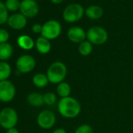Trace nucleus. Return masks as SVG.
<instances>
[{
	"mask_svg": "<svg viewBox=\"0 0 133 133\" xmlns=\"http://www.w3.org/2000/svg\"><path fill=\"white\" fill-rule=\"evenodd\" d=\"M57 110L62 117L71 119L80 114L82 107L78 99L70 96L65 98H61L58 101Z\"/></svg>",
	"mask_w": 133,
	"mask_h": 133,
	"instance_id": "f257e3e1",
	"label": "nucleus"
},
{
	"mask_svg": "<svg viewBox=\"0 0 133 133\" xmlns=\"http://www.w3.org/2000/svg\"><path fill=\"white\" fill-rule=\"evenodd\" d=\"M68 74V68L64 63L61 61H55L52 63L47 69L46 75L49 83L58 85L64 82Z\"/></svg>",
	"mask_w": 133,
	"mask_h": 133,
	"instance_id": "f03ea898",
	"label": "nucleus"
},
{
	"mask_svg": "<svg viewBox=\"0 0 133 133\" xmlns=\"http://www.w3.org/2000/svg\"><path fill=\"white\" fill-rule=\"evenodd\" d=\"M18 122L17 112L12 107H6L0 111V126L8 130L15 128Z\"/></svg>",
	"mask_w": 133,
	"mask_h": 133,
	"instance_id": "7ed1b4c3",
	"label": "nucleus"
},
{
	"mask_svg": "<svg viewBox=\"0 0 133 133\" xmlns=\"http://www.w3.org/2000/svg\"><path fill=\"white\" fill-rule=\"evenodd\" d=\"M86 38L89 42L93 45H102L104 44L108 39L107 31L99 26H94L89 29L86 33Z\"/></svg>",
	"mask_w": 133,
	"mask_h": 133,
	"instance_id": "20e7f679",
	"label": "nucleus"
},
{
	"mask_svg": "<svg viewBox=\"0 0 133 133\" xmlns=\"http://www.w3.org/2000/svg\"><path fill=\"white\" fill-rule=\"evenodd\" d=\"M35 59L29 54H24L21 56L16 62V66L17 71L23 74H28L31 72L35 69Z\"/></svg>",
	"mask_w": 133,
	"mask_h": 133,
	"instance_id": "39448f33",
	"label": "nucleus"
},
{
	"mask_svg": "<svg viewBox=\"0 0 133 133\" xmlns=\"http://www.w3.org/2000/svg\"><path fill=\"white\" fill-rule=\"evenodd\" d=\"M61 33V26L56 21H49L42 26V36L49 39L53 40L59 37Z\"/></svg>",
	"mask_w": 133,
	"mask_h": 133,
	"instance_id": "423d86ee",
	"label": "nucleus"
},
{
	"mask_svg": "<svg viewBox=\"0 0 133 133\" xmlns=\"http://www.w3.org/2000/svg\"><path fill=\"white\" fill-rule=\"evenodd\" d=\"M83 7L79 4H71L66 7L63 14V19L69 23L79 21L83 16Z\"/></svg>",
	"mask_w": 133,
	"mask_h": 133,
	"instance_id": "0eeeda50",
	"label": "nucleus"
},
{
	"mask_svg": "<svg viewBox=\"0 0 133 133\" xmlns=\"http://www.w3.org/2000/svg\"><path fill=\"white\" fill-rule=\"evenodd\" d=\"M56 117L55 114L49 110L41 111L37 117V123L42 129H50L56 124Z\"/></svg>",
	"mask_w": 133,
	"mask_h": 133,
	"instance_id": "6e6552de",
	"label": "nucleus"
},
{
	"mask_svg": "<svg viewBox=\"0 0 133 133\" xmlns=\"http://www.w3.org/2000/svg\"><path fill=\"white\" fill-rule=\"evenodd\" d=\"M16 95L14 85L8 80L0 82V101L8 103L12 101Z\"/></svg>",
	"mask_w": 133,
	"mask_h": 133,
	"instance_id": "1a4fd4ad",
	"label": "nucleus"
},
{
	"mask_svg": "<svg viewBox=\"0 0 133 133\" xmlns=\"http://www.w3.org/2000/svg\"><path fill=\"white\" fill-rule=\"evenodd\" d=\"M20 10L25 17H34L38 13V6L35 0H23L21 3Z\"/></svg>",
	"mask_w": 133,
	"mask_h": 133,
	"instance_id": "9d476101",
	"label": "nucleus"
},
{
	"mask_svg": "<svg viewBox=\"0 0 133 133\" xmlns=\"http://www.w3.org/2000/svg\"><path fill=\"white\" fill-rule=\"evenodd\" d=\"M68 38L72 42L80 44L86 38V33L80 27H72L68 31Z\"/></svg>",
	"mask_w": 133,
	"mask_h": 133,
	"instance_id": "9b49d317",
	"label": "nucleus"
},
{
	"mask_svg": "<svg viewBox=\"0 0 133 133\" xmlns=\"http://www.w3.org/2000/svg\"><path fill=\"white\" fill-rule=\"evenodd\" d=\"M9 26L15 30H21L27 24L26 17L21 14H16L10 16L7 21Z\"/></svg>",
	"mask_w": 133,
	"mask_h": 133,
	"instance_id": "f8f14e48",
	"label": "nucleus"
},
{
	"mask_svg": "<svg viewBox=\"0 0 133 133\" xmlns=\"http://www.w3.org/2000/svg\"><path fill=\"white\" fill-rule=\"evenodd\" d=\"M35 47L41 54H47L51 50V43L49 39L41 36L38 38L35 42Z\"/></svg>",
	"mask_w": 133,
	"mask_h": 133,
	"instance_id": "ddd939ff",
	"label": "nucleus"
},
{
	"mask_svg": "<svg viewBox=\"0 0 133 133\" xmlns=\"http://www.w3.org/2000/svg\"><path fill=\"white\" fill-rule=\"evenodd\" d=\"M14 52L13 46L8 43H1L0 44V61H6L9 59Z\"/></svg>",
	"mask_w": 133,
	"mask_h": 133,
	"instance_id": "4468645a",
	"label": "nucleus"
},
{
	"mask_svg": "<svg viewBox=\"0 0 133 133\" xmlns=\"http://www.w3.org/2000/svg\"><path fill=\"white\" fill-rule=\"evenodd\" d=\"M17 44L21 49H23L24 50H30V49H33V47L35 45L34 40L30 36L26 35H21L18 37Z\"/></svg>",
	"mask_w": 133,
	"mask_h": 133,
	"instance_id": "2eb2a0df",
	"label": "nucleus"
},
{
	"mask_svg": "<svg viewBox=\"0 0 133 133\" xmlns=\"http://www.w3.org/2000/svg\"><path fill=\"white\" fill-rule=\"evenodd\" d=\"M27 99H28V103L34 107H42L43 104H45L43 95H42L39 92L30 93Z\"/></svg>",
	"mask_w": 133,
	"mask_h": 133,
	"instance_id": "dca6fc26",
	"label": "nucleus"
},
{
	"mask_svg": "<svg viewBox=\"0 0 133 133\" xmlns=\"http://www.w3.org/2000/svg\"><path fill=\"white\" fill-rule=\"evenodd\" d=\"M32 82L34 85H35L38 88H44L47 86V85L49 83V81L46 75L43 73H38L33 76Z\"/></svg>",
	"mask_w": 133,
	"mask_h": 133,
	"instance_id": "f3484780",
	"label": "nucleus"
},
{
	"mask_svg": "<svg viewBox=\"0 0 133 133\" xmlns=\"http://www.w3.org/2000/svg\"><path fill=\"white\" fill-rule=\"evenodd\" d=\"M11 66L6 61H0V82L7 80L11 75Z\"/></svg>",
	"mask_w": 133,
	"mask_h": 133,
	"instance_id": "a211bd4d",
	"label": "nucleus"
},
{
	"mask_svg": "<svg viewBox=\"0 0 133 133\" xmlns=\"http://www.w3.org/2000/svg\"><path fill=\"white\" fill-rule=\"evenodd\" d=\"M71 92V87L69 83L66 82H63L57 85L56 93L61 98L70 96Z\"/></svg>",
	"mask_w": 133,
	"mask_h": 133,
	"instance_id": "6ab92c4d",
	"label": "nucleus"
},
{
	"mask_svg": "<svg viewBox=\"0 0 133 133\" xmlns=\"http://www.w3.org/2000/svg\"><path fill=\"white\" fill-rule=\"evenodd\" d=\"M103 10L98 6H92L85 10L86 16L92 20H97L103 16Z\"/></svg>",
	"mask_w": 133,
	"mask_h": 133,
	"instance_id": "aec40b11",
	"label": "nucleus"
},
{
	"mask_svg": "<svg viewBox=\"0 0 133 133\" xmlns=\"http://www.w3.org/2000/svg\"><path fill=\"white\" fill-rule=\"evenodd\" d=\"M78 52L82 56H87L92 52V44L89 41H84L78 45Z\"/></svg>",
	"mask_w": 133,
	"mask_h": 133,
	"instance_id": "412c9836",
	"label": "nucleus"
},
{
	"mask_svg": "<svg viewBox=\"0 0 133 133\" xmlns=\"http://www.w3.org/2000/svg\"><path fill=\"white\" fill-rule=\"evenodd\" d=\"M43 98H44V103L48 105V106L54 105L57 101L56 95L55 93L52 92H45L43 95Z\"/></svg>",
	"mask_w": 133,
	"mask_h": 133,
	"instance_id": "4be33fe9",
	"label": "nucleus"
},
{
	"mask_svg": "<svg viewBox=\"0 0 133 133\" xmlns=\"http://www.w3.org/2000/svg\"><path fill=\"white\" fill-rule=\"evenodd\" d=\"M8 10L5 4L0 1V24H3L8 21Z\"/></svg>",
	"mask_w": 133,
	"mask_h": 133,
	"instance_id": "5701e85b",
	"label": "nucleus"
},
{
	"mask_svg": "<svg viewBox=\"0 0 133 133\" xmlns=\"http://www.w3.org/2000/svg\"><path fill=\"white\" fill-rule=\"evenodd\" d=\"M5 6L7 9V10L14 12V11H16L18 9H20L21 3L18 1V0H6Z\"/></svg>",
	"mask_w": 133,
	"mask_h": 133,
	"instance_id": "b1692460",
	"label": "nucleus"
},
{
	"mask_svg": "<svg viewBox=\"0 0 133 133\" xmlns=\"http://www.w3.org/2000/svg\"><path fill=\"white\" fill-rule=\"evenodd\" d=\"M75 133H94V131L89 124H84L78 126L75 131Z\"/></svg>",
	"mask_w": 133,
	"mask_h": 133,
	"instance_id": "393cba45",
	"label": "nucleus"
},
{
	"mask_svg": "<svg viewBox=\"0 0 133 133\" xmlns=\"http://www.w3.org/2000/svg\"><path fill=\"white\" fill-rule=\"evenodd\" d=\"M10 35L7 31L4 29H0V44L6 43L9 39Z\"/></svg>",
	"mask_w": 133,
	"mask_h": 133,
	"instance_id": "a878e982",
	"label": "nucleus"
},
{
	"mask_svg": "<svg viewBox=\"0 0 133 133\" xmlns=\"http://www.w3.org/2000/svg\"><path fill=\"white\" fill-rule=\"evenodd\" d=\"M42 26L38 24H34L32 26V31L33 32L35 33H42Z\"/></svg>",
	"mask_w": 133,
	"mask_h": 133,
	"instance_id": "bb28decb",
	"label": "nucleus"
},
{
	"mask_svg": "<svg viewBox=\"0 0 133 133\" xmlns=\"http://www.w3.org/2000/svg\"><path fill=\"white\" fill-rule=\"evenodd\" d=\"M52 133H66V130H65V129L59 128H56V129H55Z\"/></svg>",
	"mask_w": 133,
	"mask_h": 133,
	"instance_id": "cd10ccee",
	"label": "nucleus"
},
{
	"mask_svg": "<svg viewBox=\"0 0 133 133\" xmlns=\"http://www.w3.org/2000/svg\"><path fill=\"white\" fill-rule=\"evenodd\" d=\"M6 133H20V131L16 128H13L8 129Z\"/></svg>",
	"mask_w": 133,
	"mask_h": 133,
	"instance_id": "c85d7f7f",
	"label": "nucleus"
},
{
	"mask_svg": "<svg viewBox=\"0 0 133 133\" xmlns=\"http://www.w3.org/2000/svg\"><path fill=\"white\" fill-rule=\"evenodd\" d=\"M51 1L53 3H56V4H58V3H60L63 0H51Z\"/></svg>",
	"mask_w": 133,
	"mask_h": 133,
	"instance_id": "c756f323",
	"label": "nucleus"
}]
</instances>
